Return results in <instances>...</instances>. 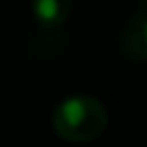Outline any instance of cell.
Segmentation results:
<instances>
[{"label":"cell","mask_w":147,"mask_h":147,"mask_svg":"<svg viewBox=\"0 0 147 147\" xmlns=\"http://www.w3.org/2000/svg\"><path fill=\"white\" fill-rule=\"evenodd\" d=\"M55 133L69 142H87L103 133L108 124L106 106L90 94H69L51 113Z\"/></svg>","instance_id":"obj_1"},{"label":"cell","mask_w":147,"mask_h":147,"mask_svg":"<svg viewBox=\"0 0 147 147\" xmlns=\"http://www.w3.org/2000/svg\"><path fill=\"white\" fill-rule=\"evenodd\" d=\"M119 44L131 60H147V2H142L138 11L124 23Z\"/></svg>","instance_id":"obj_2"},{"label":"cell","mask_w":147,"mask_h":147,"mask_svg":"<svg viewBox=\"0 0 147 147\" xmlns=\"http://www.w3.org/2000/svg\"><path fill=\"white\" fill-rule=\"evenodd\" d=\"M71 14V5L67 0H37L32 5V16L41 28H57Z\"/></svg>","instance_id":"obj_3"}]
</instances>
